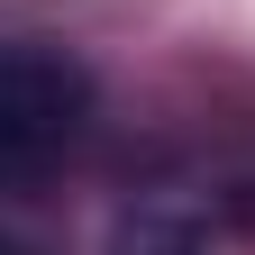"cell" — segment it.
<instances>
[{"label": "cell", "instance_id": "cell-1", "mask_svg": "<svg viewBox=\"0 0 255 255\" xmlns=\"http://www.w3.org/2000/svg\"><path fill=\"white\" fill-rule=\"evenodd\" d=\"M91 128V73L64 46H0V191H37Z\"/></svg>", "mask_w": 255, "mask_h": 255}, {"label": "cell", "instance_id": "cell-2", "mask_svg": "<svg viewBox=\"0 0 255 255\" xmlns=\"http://www.w3.org/2000/svg\"><path fill=\"white\" fill-rule=\"evenodd\" d=\"M110 255H210V228H201L191 210H164V201H146V210H128V219H119Z\"/></svg>", "mask_w": 255, "mask_h": 255}, {"label": "cell", "instance_id": "cell-3", "mask_svg": "<svg viewBox=\"0 0 255 255\" xmlns=\"http://www.w3.org/2000/svg\"><path fill=\"white\" fill-rule=\"evenodd\" d=\"M0 255H46V246H27V237H9V228H0Z\"/></svg>", "mask_w": 255, "mask_h": 255}]
</instances>
